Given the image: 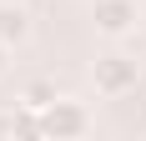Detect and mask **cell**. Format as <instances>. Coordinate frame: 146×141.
Wrapping results in <instances>:
<instances>
[{
    "label": "cell",
    "mask_w": 146,
    "mask_h": 141,
    "mask_svg": "<svg viewBox=\"0 0 146 141\" xmlns=\"http://www.w3.org/2000/svg\"><path fill=\"white\" fill-rule=\"evenodd\" d=\"M136 81H141V66H136V56H126V51H101V56L91 61V86L101 91V96H131Z\"/></svg>",
    "instance_id": "1"
},
{
    "label": "cell",
    "mask_w": 146,
    "mask_h": 141,
    "mask_svg": "<svg viewBox=\"0 0 146 141\" xmlns=\"http://www.w3.org/2000/svg\"><path fill=\"white\" fill-rule=\"evenodd\" d=\"M86 131H91V111H86V101H76V96H56L40 111V136L76 141V136H86Z\"/></svg>",
    "instance_id": "2"
},
{
    "label": "cell",
    "mask_w": 146,
    "mask_h": 141,
    "mask_svg": "<svg viewBox=\"0 0 146 141\" xmlns=\"http://www.w3.org/2000/svg\"><path fill=\"white\" fill-rule=\"evenodd\" d=\"M91 25H96V35H106V41H126V35L141 25V5H136V0H96V5H91Z\"/></svg>",
    "instance_id": "3"
},
{
    "label": "cell",
    "mask_w": 146,
    "mask_h": 141,
    "mask_svg": "<svg viewBox=\"0 0 146 141\" xmlns=\"http://www.w3.org/2000/svg\"><path fill=\"white\" fill-rule=\"evenodd\" d=\"M0 41L10 45V51L30 41V10H25V5H15V0H0Z\"/></svg>",
    "instance_id": "4"
},
{
    "label": "cell",
    "mask_w": 146,
    "mask_h": 141,
    "mask_svg": "<svg viewBox=\"0 0 146 141\" xmlns=\"http://www.w3.org/2000/svg\"><path fill=\"white\" fill-rule=\"evenodd\" d=\"M56 96H60V91H56V81L35 76V81H25V86H20V111H35V116H40Z\"/></svg>",
    "instance_id": "5"
},
{
    "label": "cell",
    "mask_w": 146,
    "mask_h": 141,
    "mask_svg": "<svg viewBox=\"0 0 146 141\" xmlns=\"http://www.w3.org/2000/svg\"><path fill=\"white\" fill-rule=\"evenodd\" d=\"M0 136H15V111H10V116H0Z\"/></svg>",
    "instance_id": "6"
},
{
    "label": "cell",
    "mask_w": 146,
    "mask_h": 141,
    "mask_svg": "<svg viewBox=\"0 0 146 141\" xmlns=\"http://www.w3.org/2000/svg\"><path fill=\"white\" fill-rule=\"evenodd\" d=\"M5 66H10V45L0 41V70H5Z\"/></svg>",
    "instance_id": "7"
}]
</instances>
